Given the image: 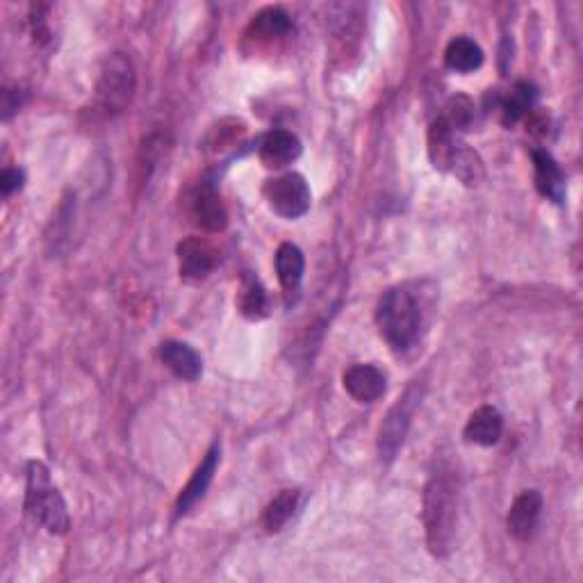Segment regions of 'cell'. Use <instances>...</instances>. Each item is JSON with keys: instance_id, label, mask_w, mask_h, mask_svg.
Wrapping results in <instances>:
<instances>
[{"instance_id": "obj_1", "label": "cell", "mask_w": 583, "mask_h": 583, "mask_svg": "<svg viewBox=\"0 0 583 583\" xmlns=\"http://www.w3.org/2000/svg\"><path fill=\"white\" fill-rule=\"evenodd\" d=\"M424 529L429 552L445 558L454 545L458 522V486L451 472H435L424 488Z\"/></svg>"}, {"instance_id": "obj_2", "label": "cell", "mask_w": 583, "mask_h": 583, "mask_svg": "<svg viewBox=\"0 0 583 583\" xmlns=\"http://www.w3.org/2000/svg\"><path fill=\"white\" fill-rule=\"evenodd\" d=\"M376 324L392 351L404 353L420 338L424 306L406 285L390 287L376 306Z\"/></svg>"}, {"instance_id": "obj_3", "label": "cell", "mask_w": 583, "mask_h": 583, "mask_svg": "<svg viewBox=\"0 0 583 583\" xmlns=\"http://www.w3.org/2000/svg\"><path fill=\"white\" fill-rule=\"evenodd\" d=\"M26 511L32 520L55 536H64L71 527L67 504H64L60 490L53 486L48 467L39 461L28 463Z\"/></svg>"}, {"instance_id": "obj_4", "label": "cell", "mask_w": 583, "mask_h": 583, "mask_svg": "<svg viewBox=\"0 0 583 583\" xmlns=\"http://www.w3.org/2000/svg\"><path fill=\"white\" fill-rule=\"evenodd\" d=\"M135 67L128 55L112 53L103 62L101 76L96 82V108L105 117H117L128 108L135 94Z\"/></svg>"}, {"instance_id": "obj_5", "label": "cell", "mask_w": 583, "mask_h": 583, "mask_svg": "<svg viewBox=\"0 0 583 583\" xmlns=\"http://www.w3.org/2000/svg\"><path fill=\"white\" fill-rule=\"evenodd\" d=\"M420 397H422L420 385L413 383L406 390L404 397H401L397 404L390 408L388 417H385L383 424H381V429H379L381 461L390 463V461H394V456L399 454V449H401V445H404V440H406L410 420H413L415 408L420 406Z\"/></svg>"}, {"instance_id": "obj_6", "label": "cell", "mask_w": 583, "mask_h": 583, "mask_svg": "<svg viewBox=\"0 0 583 583\" xmlns=\"http://www.w3.org/2000/svg\"><path fill=\"white\" fill-rule=\"evenodd\" d=\"M265 199L276 215L299 219L310 210V187L301 174H285L265 185Z\"/></svg>"}, {"instance_id": "obj_7", "label": "cell", "mask_w": 583, "mask_h": 583, "mask_svg": "<svg viewBox=\"0 0 583 583\" xmlns=\"http://www.w3.org/2000/svg\"><path fill=\"white\" fill-rule=\"evenodd\" d=\"M219 265V251L205 237H187L178 244V272L187 283H201Z\"/></svg>"}, {"instance_id": "obj_8", "label": "cell", "mask_w": 583, "mask_h": 583, "mask_svg": "<svg viewBox=\"0 0 583 583\" xmlns=\"http://www.w3.org/2000/svg\"><path fill=\"white\" fill-rule=\"evenodd\" d=\"M190 215L196 226H201L208 233L224 231L228 224V212L226 205L221 201L219 192L210 183H203L196 187L194 194L190 196Z\"/></svg>"}, {"instance_id": "obj_9", "label": "cell", "mask_w": 583, "mask_h": 583, "mask_svg": "<svg viewBox=\"0 0 583 583\" xmlns=\"http://www.w3.org/2000/svg\"><path fill=\"white\" fill-rule=\"evenodd\" d=\"M540 513H543V495L538 490H524L515 497V502L508 511V533L520 543H527L536 533Z\"/></svg>"}, {"instance_id": "obj_10", "label": "cell", "mask_w": 583, "mask_h": 583, "mask_svg": "<svg viewBox=\"0 0 583 583\" xmlns=\"http://www.w3.org/2000/svg\"><path fill=\"white\" fill-rule=\"evenodd\" d=\"M219 454H221L219 442H215V445L210 447L208 454H205V458L201 461V465L194 470L192 479L187 481V486H185L183 490H180L178 502H176V515H178V517L190 513L192 508H194L196 504H199L201 499L205 497V492H208L212 479H215L217 463H219Z\"/></svg>"}, {"instance_id": "obj_11", "label": "cell", "mask_w": 583, "mask_h": 583, "mask_svg": "<svg viewBox=\"0 0 583 583\" xmlns=\"http://www.w3.org/2000/svg\"><path fill=\"white\" fill-rule=\"evenodd\" d=\"M344 390L360 404H372L385 394V374L374 365H353L344 372Z\"/></svg>"}, {"instance_id": "obj_12", "label": "cell", "mask_w": 583, "mask_h": 583, "mask_svg": "<svg viewBox=\"0 0 583 583\" xmlns=\"http://www.w3.org/2000/svg\"><path fill=\"white\" fill-rule=\"evenodd\" d=\"M258 153L267 169H283L299 158L301 142L290 130H272L262 137Z\"/></svg>"}, {"instance_id": "obj_13", "label": "cell", "mask_w": 583, "mask_h": 583, "mask_svg": "<svg viewBox=\"0 0 583 583\" xmlns=\"http://www.w3.org/2000/svg\"><path fill=\"white\" fill-rule=\"evenodd\" d=\"M504 433V417L495 406H481L470 415L465 424V438L467 442L481 447L497 445Z\"/></svg>"}, {"instance_id": "obj_14", "label": "cell", "mask_w": 583, "mask_h": 583, "mask_svg": "<svg viewBox=\"0 0 583 583\" xmlns=\"http://www.w3.org/2000/svg\"><path fill=\"white\" fill-rule=\"evenodd\" d=\"M160 358H162V363L183 381H196L203 372L201 356L185 342H178V340L162 342Z\"/></svg>"}, {"instance_id": "obj_15", "label": "cell", "mask_w": 583, "mask_h": 583, "mask_svg": "<svg viewBox=\"0 0 583 583\" xmlns=\"http://www.w3.org/2000/svg\"><path fill=\"white\" fill-rule=\"evenodd\" d=\"M290 30L292 21L287 12L281 7H267L253 16L249 30H246V39L256 41V44H272V41L290 35Z\"/></svg>"}, {"instance_id": "obj_16", "label": "cell", "mask_w": 583, "mask_h": 583, "mask_svg": "<svg viewBox=\"0 0 583 583\" xmlns=\"http://www.w3.org/2000/svg\"><path fill=\"white\" fill-rule=\"evenodd\" d=\"M533 169H536V187L545 199L561 203L565 196V176L556 160L547 151H533Z\"/></svg>"}, {"instance_id": "obj_17", "label": "cell", "mask_w": 583, "mask_h": 583, "mask_svg": "<svg viewBox=\"0 0 583 583\" xmlns=\"http://www.w3.org/2000/svg\"><path fill=\"white\" fill-rule=\"evenodd\" d=\"M276 272H278V281H281L283 290L287 294H297L301 281H303V272H306V258L297 244L285 242L278 246L276 251Z\"/></svg>"}, {"instance_id": "obj_18", "label": "cell", "mask_w": 583, "mask_h": 583, "mask_svg": "<svg viewBox=\"0 0 583 583\" xmlns=\"http://www.w3.org/2000/svg\"><path fill=\"white\" fill-rule=\"evenodd\" d=\"M458 139L445 119H435L429 128V158L438 171H449Z\"/></svg>"}, {"instance_id": "obj_19", "label": "cell", "mask_w": 583, "mask_h": 583, "mask_svg": "<svg viewBox=\"0 0 583 583\" xmlns=\"http://www.w3.org/2000/svg\"><path fill=\"white\" fill-rule=\"evenodd\" d=\"M445 64L456 73H472L483 64V51L470 37H456L449 41L445 51Z\"/></svg>"}, {"instance_id": "obj_20", "label": "cell", "mask_w": 583, "mask_h": 583, "mask_svg": "<svg viewBox=\"0 0 583 583\" xmlns=\"http://www.w3.org/2000/svg\"><path fill=\"white\" fill-rule=\"evenodd\" d=\"M237 308H240V312L246 319H262L267 315V308H269L267 292L253 274H246L242 278L240 297H237Z\"/></svg>"}, {"instance_id": "obj_21", "label": "cell", "mask_w": 583, "mask_h": 583, "mask_svg": "<svg viewBox=\"0 0 583 583\" xmlns=\"http://www.w3.org/2000/svg\"><path fill=\"white\" fill-rule=\"evenodd\" d=\"M449 171L454 174L461 183L465 185H479L483 180V162L479 158V153L472 151L470 146L458 142L456 144V151H454V158H451L449 164Z\"/></svg>"}, {"instance_id": "obj_22", "label": "cell", "mask_w": 583, "mask_h": 583, "mask_svg": "<svg viewBox=\"0 0 583 583\" xmlns=\"http://www.w3.org/2000/svg\"><path fill=\"white\" fill-rule=\"evenodd\" d=\"M297 504H299L297 490H283L281 495H276L265 511V529L272 533L281 531L287 520L294 515V511H297Z\"/></svg>"}, {"instance_id": "obj_23", "label": "cell", "mask_w": 583, "mask_h": 583, "mask_svg": "<svg viewBox=\"0 0 583 583\" xmlns=\"http://www.w3.org/2000/svg\"><path fill=\"white\" fill-rule=\"evenodd\" d=\"M533 101H536V87H533L531 82H527V80L517 82L511 96H508L506 101L502 103V114H504L506 126H513L515 121H520L524 114L531 110Z\"/></svg>"}, {"instance_id": "obj_24", "label": "cell", "mask_w": 583, "mask_h": 583, "mask_svg": "<svg viewBox=\"0 0 583 583\" xmlns=\"http://www.w3.org/2000/svg\"><path fill=\"white\" fill-rule=\"evenodd\" d=\"M445 110L447 112H445V117H442V119L447 121V126L451 130H467V128L472 126V121H474V103L467 96H463V94L451 96Z\"/></svg>"}, {"instance_id": "obj_25", "label": "cell", "mask_w": 583, "mask_h": 583, "mask_svg": "<svg viewBox=\"0 0 583 583\" xmlns=\"http://www.w3.org/2000/svg\"><path fill=\"white\" fill-rule=\"evenodd\" d=\"M23 178L26 176H23L21 169H5L3 176H0V190H3L5 196L14 194L23 187Z\"/></svg>"}, {"instance_id": "obj_26", "label": "cell", "mask_w": 583, "mask_h": 583, "mask_svg": "<svg viewBox=\"0 0 583 583\" xmlns=\"http://www.w3.org/2000/svg\"><path fill=\"white\" fill-rule=\"evenodd\" d=\"M547 126H549V119H545L543 114H533V117L529 119V133L533 135H545Z\"/></svg>"}]
</instances>
